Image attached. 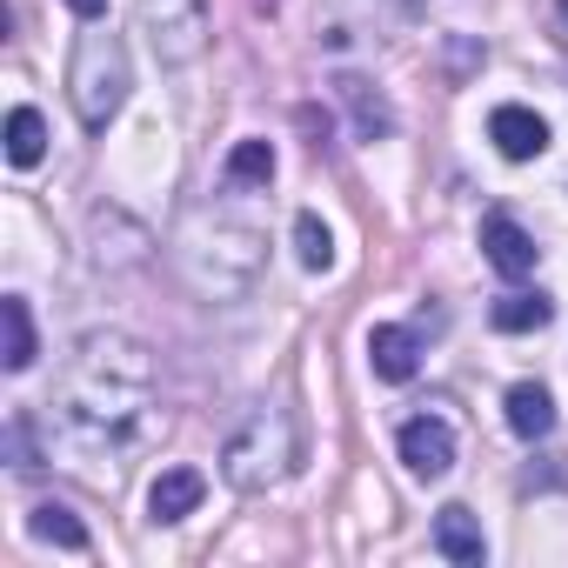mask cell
Listing matches in <instances>:
<instances>
[{
  "label": "cell",
  "mask_w": 568,
  "mask_h": 568,
  "mask_svg": "<svg viewBox=\"0 0 568 568\" xmlns=\"http://www.w3.org/2000/svg\"><path fill=\"white\" fill-rule=\"evenodd\" d=\"M154 402V355L134 335H88L61 382V422L74 442H114Z\"/></svg>",
  "instance_id": "obj_1"
},
{
  "label": "cell",
  "mask_w": 568,
  "mask_h": 568,
  "mask_svg": "<svg viewBox=\"0 0 568 568\" xmlns=\"http://www.w3.org/2000/svg\"><path fill=\"white\" fill-rule=\"evenodd\" d=\"M295 462H302V422H295V408H281V402H261V408L221 442V475H227V488H241V495L274 488Z\"/></svg>",
  "instance_id": "obj_2"
},
{
  "label": "cell",
  "mask_w": 568,
  "mask_h": 568,
  "mask_svg": "<svg viewBox=\"0 0 568 568\" xmlns=\"http://www.w3.org/2000/svg\"><path fill=\"white\" fill-rule=\"evenodd\" d=\"M128 88H134V74H128L121 34H101V28L81 34L74 41V68H68V101H74L88 134H108V121L128 108Z\"/></svg>",
  "instance_id": "obj_3"
},
{
  "label": "cell",
  "mask_w": 568,
  "mask_h": 568,
  "mask_svg": "<svg viewBox=\"0 0 568 568\" xmlns=\"http://www.w3.org/2000/svg\"><path fill=\"white\" fill-rule=\"evenodd\" d=\"M141 34L161 68H187L207 48V0H141Z\"/></svg>",
  "instance_id": "obj_4"
},
{
  "label": "cell",
  "mask_w": 568,
  "mask_h": 568,
  "mask_svg": "<svg viewBox=\"0 0 568 568\" xmlns=\"http://www.w3.org/2000/svg\"><path fill=\"white\" fill-rule=\"evenodd\" d=\"M395 448H402V462H408L422 481H442V475L455 468V428H448L442 415H415V422H402Z\"/></svg>",
  "instance_id": "obj_5"
},
{
  "label": "cell",
  "mask_w": 568,
  "mask_h": 568,
  "mask_svg": "<svg viewBox=\"0 0 568 568\" xmlns=\"http://www.w3.org/2000/svg\"><path fill=\"white\" fill-rule=\"evenodd\" d=\"M481 254L495 261V274H508V281H521V274H535V234L515 221V214H488L481 221Z\"/></svg>",
  "instance_id": "obj_6"
},
{
  "label": "cell",
  "mask_w": 568,
  "mask_h": 568,
  "mask_svg": "<svg viewBox=\"0 0 568 568\" xmlns=\"http://www.w3.org/2000/svg\"><path fill=\"white\" fill-rule=\"evenodd\" d=\"M488 141H495L508 161H535V154L548 148V121H541L535 108H515V101H508V108L488 114Z\"/></svg>",
  "instance_id": "obj_7"
},
{
  "label": "cell",
  "mask_w": 568,
  "mask_h": 568,
  "mask_svg": "<svg viewBox=\"0 0 568 568\" xmlns=\"http://www.w3.org/2000/svg\"><path fill=\"white\" fill-rule=\"evenodd\" d=\"M201 495H207V475L201 468H161L154 488H148V515L154 521H181V515L201 508Z\"/></svg>",
  "instance_id": "obj_8"
},
{
  "label": "cell",
  "mask_w": 568,
  "mask_h": 568,
  "mask_svg": "<svg viewBox=\"0 0 568 568\" xmlns=\"http://www.w3.org/2000/svg\"><path fill=\"white\" fill-rule=\"evenodd\" d=\"M368 368H375L382 382H415V368H422L415 335H408V328H395V322L368 328Z\"/></svg>",
  "instance_id": "obj_9"
},
{
  "label": "cell",
  "mask_w": 568,
  "mask_h": 568,
  "mask_svg": "<svg viewBox=\"0 0 568 568\" xmlns=\"http://www.w3.org/2000/svg\"><path fill=\"white\" fill-rule=\"evenodd\" d=\"M501 408H508V428H515L521 442H541V435L555 428V395H548L541 382H515Z\"/></svg>",
  "instance_id": "obj_10"
},
{
  "label": "cell",
  "mask_w": 568,
  "mask_h": 568,
  "mask_svg": "<svg viewBox=\"0 0 568 568\" xmlns=\"http://www.w3.org/2000/svg\"><path fill=\"white\" fill-rule=\"evenodd\" d=\"M435 548H442L448 561H462V568H481V561H488V541H481V528H475L468 508H442V515H435Z\"/></svg>",
  "instance_id": "obj_11"
},
{
  "label": "cell",
  "mask_w": 568,
  "mask_h": 568,
  "mask_svg": "<svg viewBox=\"0 0 568 568\" xmlns=\"http://www.w3.org/2000/svg\"><path fill=\"white\" fill-rule=\"evenodd\" d=\"M488 322H495L501 335H535V328L555 322V302H548V295H501V302L488 308Z\"/></svg>",
  "instance_id": "obj_12"
},
{
  "label": "cell",
  "mask_w": 568,
  "mask_h": 568,
  "mask_svg": "<svg viewBox=\"0 0 568 568\" xmlns=\"http://www.w3.org/2000/svg\"><path fill=\"white\" fill-rule=\"evenodd\" d=\"M0 322H8V375H21V368H34V315H28V302L21 295H8L0 302Z\"/></svg>",
  "instance_id": "obj_13"
},
{
  "label": "cell",
  "mask_w": 568,
  "mask_h": 568,
  "mask_svg": "<svg viewBox=\"0 0 568 568\" xmlns=\"http://www.w3.org/2000/svg\"><path fill=\"white\" fill-rule=\"evenodd\" d=\"M41 154H48V121H41L34 108H14V114H8V161H14V168H34Z\"/></svg>",
  "instance_id": "obj_14"
},
{
  "label": "cell",
  "mask_w": 568,
  "mask_h": 568,
  "mask_svg": "<svg viewBox=\"0 0 568 568\" xmlns=\"http://www.w3.org/2000/svg\"><path fill=\"white\" fill-rule=\"evenodd\" d=\"M227 181H234V187H267V181H274V148H267V141H241V148L227 154Z\"/></svg>",
  "instance_id": "obj_15"
},
{
  "label": "cell",
  "mask_w": 568,
  "mask_h": 568,
  "mask_svg": "<svg viewBox=\"0 0 568 568\" xmlns=\"http://www.w3.org/2000/svg\"><path fill=\"white\" fill-rule=\"evenodd\" d=\"M28 528H34L41 541H54V548H88V528H81L68 508H54V501H41V508L28 515Z\"/></svg>",
  "instance_id": "obj_16"
},
{
  "label": "cell",
  "mask_w": 568,
  "mask_h": 568,
  "mask_svg": "<svg viewBox=\"0 0 568 568\" xmlns=\"http://www.w3.org/2000/svg\"><path fill=\"white\" fill-rule=\"evenodd\" d=\"M295 247H302V267H328V261H335V241H328V227H322L315 214L295 221Z\"/></svg>",
  "instance_id": "obj_17"
},
{
  "label": "cell",
  "mask_w": 568,
  "mask_h": 568,
  "mask_svg": "<svg viewBox=\"0 0 568 568\" xmlns=\"http://www.w3.org/2000/svg\"><path fill=\"white\" fill-rule=\"evenodd\" d=\"M342 94H348V108L362 114V134H388V121H395V114H388L382 101H368V88H362V81H342Z\"/></svg>",
  "instance_id": "obj_18"
},
{
  "label": "cell",
  "mask_w": 568,
  "mask_h": 568,
  "mask_svg": "<svg viewBox=\"0 0 568 568\" xmlns=\"http://www.w3.org/2000/svg\"><path fill=\"white\" fill-rule=\"evenodd\" d=\"M68 8H74L81 21H101V14H108V0H68Z\"/></svg>",
  "instance_id": "obj_19"
},
{
  "label": "cell",
  "mask_w": 568,
  "mask_h": 568,
  "mask_svg": "<svg viewBox=\"0 0 568 568\" xmlns=\"http://www.w3.org/2000/svg\"><path fill=\"white\" fill-rule=\"evenodd\" d=\"M561 21H568V0H561Z\"/></svg>",
  "instance_id": "obj_20"
}]
</instances>
